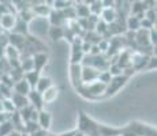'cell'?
<instances>
[{
	"label": "cell",
	"mask_w": 157,
	"mask_h": 136,
	"mask_svg": "<svg viewBox=\"0 0 157 136\" xmlns=\"http://www.w3.org/2000/svg\"><path fill=\"white\" fill-rule=\"evenodd\" d=\"M11 33H15V34H19V35H25L28 37V33H29V25L25 23L23 20H21L19 18H17V22H15V26L13 29Z\"/></svg>",
	"instance_id": "e0dca14e"
},
{
	"label": "cell",
	"mask_w": 157,
	"mask_h": 136,
	"mask_svg": "<svg viewBox=\"0 0 157 136\" xmlns=\"http://www.w3.org/2000/svg\"><path fill=\"white\" fill-rule=\"evenodd\" d=\"M17 14L15 13H7L0 17V29L6 31H13L15 22H17Z\"/></svg>",
	"instance_id": "5b68a950"
},
{
	"label": "cell",
	"mask_w": 157,
	"mask_h": 136,
	"mask_svg": "<svg viewBox=\"0 0 157 136\" xmlns=\"http://www.w3.org/2000/svg\"><path fill=\"white\" fill-rule=\"evenodd\" d=\"M7 120H10V116L6 113H0V124H3L4 121H7Z\"/></svg>",
	"instance_id": "4316f807"
},
{
	"label": "cell",
	"mask_w": 157,
	"mask_h": 136,
	"mask_svg": "<svg viewBox=\"0 0 157 136\" xmlns=\"http://www.w3.org/2000/svg\"><path fill=\"white\" fill-rule=\"evenodd\" d=\"M41 74H38V72L36 71H30V72H26V74H23V79L29 83V86L32 87V90H34L36 84H37L38 79H40Z\"/></svg>",
	"instance_id": "ac0fdd59"
},
{
	"label": "cell",
	"mask_w": 157,
	"mask_h": 136,
	"mask_svg": "<svg viewBox=\"0 0 157 136\" xmlns=\"http://www.w3.org/2000/svg\"><path fill=\"white\" fill-rule=\"evenodd\" d=\"M74 136H85L82 134V132H79V131H75V134H74Z\"/></svg>",
	"instance_id": "83f0119b"
},
{
	"label": "cell",
	"mask_w": 157,
	"mask_h": 136,
	"mask_svg": "<svg viewBox=\"0 0 157 136\" xmlns=\"http://www.w3.org/2000/svg\"><path fill=\"white\" fill-rule=\"evenodd\" d=\"M0 113H3V99L0 98Z\"/></svg>",
	"instance_id": "f1b7e54d"
},
{
	"label": "cell",
	"mask_w": 157,
	"mask_h": 136,
	"mask_svg": "<svg viewBox=\"0 0 157 136\" xmlns=\"http://www.w3.org/2000/svg\"><path fill=\"white\" fill-rule=\"evenodd\" d=\"M144 18L155 25V23H156V11H155V8H147V10H145Z\"/></svg>",
	"instance_id": "cb8c5ba5"
},
{
	"label": "cell",
	"mask_w": 157,
	"mask_h": 136,
	"mask_svg": "<svg viewBox=\"0 0 157 136\" xmlns=\"http://www.w3.org/2000/svg\"><path fill=\"white\" fill-rule=\"evenodd\" d=\"M17 112V109H15V106L13 105V102H11L10 98H6L3 99V113L8 114V116H11L13 113H15Z\"/></svg>",
	"instance_id": "7402d4cb"
},
{
	"label": "cell",
	"mask_w": 157,
	"mask_h": 136,
	"mask_svg": "<svg viewBox=\"0 0 157 136\" xmlns=\"http://www.w3.org/2000/svg\"><path fill=\"white\" fill-rule=\"evenodd\" d=\"M81 69H82V65L81 64H71L70 80H71V84L74 86V89H78V87L82 84V79H81Z\"/></svg>",
	"instance_id": "30bf717a"
},
{
	"label": "cell",
	"mask_w": 157,
	"mask_h": 136,
	"mask_svg": "<svg viewBox=\"0 0 157 136\" xmlns=\"http://www.w3.org/2000/svg\"><path fill=\"white\" fill-rule=\"evenodd\" d=\"M10 99H11V102H13V105L15 106V109H17V112L18 110H21V109H23V108H26L29 105V102H28V97H23V95H19V94H15V93H13L10 97Z\"/></svg>",
	"instance_id": "9a60e30c"
},
{
	"label": "cell",
	"mask_w": 157,
	"mask_h": 136,
	"mask_svg": "<svg viewBox=\"0 0 157 136\" xmlns=\"http://www.w3.org/2000/svg\"><path fill=\"white\" fill-rule=\"evenodd\" d=\"M48 22H49V26H59L63 27L67 20H66L64 15H63L62 11H57V10H51L49 15H48ZM68 23V22H67Z\"/></svg>",
	"instance_id": "9c48e42d"
},
{
	"label": "cell",
	"mask_w": 157,
	"mask_h": 136,
	"mask_svg": "<svg viewBox=\"0 0 157 136\" xmlns=\"http://www.w3.org/2000/svg\"><path fill=\"white\" fill-rule=\"evenodd\" d=\"M134 41L137 42V45L140 48H146V46H152L149 41V30H144L140 29L138 31L134 33Z\"/></svg>",
	"instance_id": "8fae6325"
},
{
	"label": "cell",
	"mask_w": 157,
	"mask_h": 136,
	"mask_svg": "<svg viewBox=\"0 0 157 136\" xmlns=\"http://www.w3.org/2000/svg\"><path fill=\"white\" fill-rule=\"evenodd\" d=\"M98 74H100V72H98L97 69H94L92 67H86V65H82V69H81V79H82V84L92 83V82L97 80Z\"/></svg>",
	"instance_id": "8992f818"
},
{
	"label": "cell",
	"mask_w": 157,
	"mask_h": 136,
	"mask_svg": "<svg viewBox=\"0 0 157 136\" xmlns=\"http://www.w3.org/2000/svg\"><path fill=\"white\" fill-rule=\"evenodd\" d=\"M28 102L34 110H37V112L44 110L45 105L43 102V95H41L40 93H37L36 90H32V91L28 94Z\"/></svg>",
	"instance_id": "277c9868"
},
{
	"label": "cell",
	"mask_w": 157,
	"mask_h": 136,
	"mask_svg": "<svg viewBox=\"0 0 157 136\" xmlns=\"http://www.w3.org/2000/svg\"><path fill=\"white\" fill-rule=\"evenodd\" d=\"M152 27H155V25H153L152 22H149V20L145 19V18H142V19H141V29H144V30H150Z\"/></svg>",
	"instance_id": "484cf974"
},
{
	"label": "cell",
	"mask_w": 157,
	"mask_h": 136,
	"mask_svg": "<svg viewBox=\"0 0 157 136\" xmlns=\"http://www.w3.org/2000/svg\"><path fill=\"white\" fill-rule=\"evenodd\" d=\"M59 93H60V89L55 84H52V86L49 87L48 90H45L43 93V102L44 105H49V104H53V102L57 99V97H59Z\"/></svg>",
	"instance_id": "ba28073f"
},
{
	"label": "cell",
	"mask_w": 157,
	"mask_h": 136,
	"mask_svg": "<svg viewBox=\"0 0 157 136\" xmlns=\"http://www.w3.org/2000/svg\"><path fill=\"white\" fill-rule=\"evenodd\" d=\"M126 27L132 33L138 31V30L141 29V19H138L137 17L130 15V17L127 18V20H126Z\"/></svg>",
	"instance_id": "d6986e66"
},
{
	"label": "cell",
	"mask_w": 157,
	"mask_h": 136,
	"mask_svg": "<svg viewBox=\"0 0 157 136\" xmlns=\"http://www.w3.org/2000/svg\"><path fill=\"white\" fill-rule=\"evenodd\" d=\"M149 41L152 46H156L157 44V31H156V27H152L149 30Z\"/></svg>",
	"instance_id": "d4e9b609"
},
{
	"label": "cell",
	"mask_w": 157,
	"mask_h": 136,
	"mask_svg": "<svg viewBox=\"0 0 157 136\" xmlns=\"http://www.w3.org/2000/svg\"><path fill=\"white\" fill-rule=\"evenodd\" d=\"M32 60H33V71L38 72L41 74V71L44 69V67L48 64V60H49V56L48 53H36L32 56Z\"/></svg>",
	"instance_id": "3957f363"
},
{
	"label": "cell",
	"mask_w": 157,
	"mask_h": 136,
	"mask_svg": "<svg viewBox=\"0 0 157 136\" xmlns=\"http://www.w3.org/2000/svg\"><path fill=\"white\" fill-rule=\"evenodd\" d=\"M98 18H100V20H102L104 23L111 25V23L117 19V14H116V11H115V8H102Z\"/></svg>",
	"instance_id": "5bb4252c"
},
{
	"label": "cell",
	"mask_w": 157,
	"mask_h": 136,
	"mask_svg": "<svg viewBox=\"0 0 157 136\" xmlns=\"http://www.w3.org/2000/svg\"><path fill=\"white\" fill-rule=\"evenodd\" d=\"M13 131H14V125L10 120L0 124V136H8Z\"/></svg>",
	"instance_id": "44dd1931"
},
{
	"label": "cell",
	"mask_w": 157,
	"mask_h": 136,
	"mask_svg": "<svg viewBox=\"0 0 157 136\" xmlns=\"http://www.w3.org/2000/svg\"><path fill=\"white\" fill-rule=\"evenodd\" d=\"M30 91H32V87L29 86V83L25 79H23V78L21 80L15 82V84H14V93H15V94L28 97V94H29Z\"/></svg>",
	"instance_id": "4fadbf2b"
},
{
	"label": "cell",
	"mask_w": 157,
	"mask_h": 136,
	"mask_svg": "<svg viewBox=\"0 0 157 136\" xmlns=\"http://www.w3.org/2000/svg\"><path fill=\"white\" fill-rule=\"evenodd\" d=\"M47 33H48V35L55 41L64 37V29H63V27H59V26H49V29H48Z\"/></svg>",
	"instance_id": "ffe728a7"
},
{
	"label": "cell",
	"mask_w": 157,
	"mask_h": 136,
	"mask_svg": "<svg viewBox=\"0 0 157 136\" xmlns=\"http://www.w3.org/2000/svg\"><path fill=\"white\" fill-rule=\"evenodd\" d=\"M85 136H98V124L94 123L87 114L79 112L78 114V129Z\"/></svg>",
	"instance_id": "6da1fadb"
},
{
	"label": "cell",
	"mask_w": 157,
	"mask_h": 136,
	"mask_svg": "<svg viewBox=\"0 0 157 136\" xmlns=\"http://www.w3.org/2000/svg\"><path fill=\"white\" fill-rule=\"evenodd\" d=\"M51 123H52V114L47 110H41L38 112L37 116V125L41 131L47 132L51 128Z\"/></svg>",
	"instance_id": "52a82bcc"
},
{
	"label": "cell",
	"mask_w": 157,
	"mask_h": 136,
	"mask_svg": "<svg viewBox=\"0 0 157 136\" xmlns=\"http://www.w3.org/2000/svg\"><path fill=\"white\" fill-rule=\"evenodd\" d=\"M45 136H57V135H45Z\"/></svg>",
	"instance_id": "f546056e"
},
{
	"label": "cell",
	"mask_w": 157,
	"mask_h": 136,
	"mask_svg": "<svg viewBox=\"0 0 157 136\" xmlns=\"http://www.w3.org/2000/svg\"><path fill=\"white\" fill-rule=\"evenodd\" d=\"M52 84H53L52 79H51L49 76H43V75H41L40 79H38V82H37V84H36L34 90L37 93H40V94H43L45 90H48L51 86H52Z\"/></svg>",
	"instance_id": "2e32d148"
},
{
	"label": "cell",
	"mask_w": 157,
	"mask_h": 136,
	"mask_svg": "<svg viewBox=\"0 0 157 136\" xmlns=\"http://www.w3.org/2000/svg\"><path fill=\"white\" fill-rule=\"evenodd\" d=\"M127 80H128V78H126L124 75H117V76H112V79L109 80V83H108L107 87H105V94H104V95L109 97V95L116 94V93L119 91V90L122 89L123 86H124Z\"/></svg>",
	"instance_id": "7a4b0ae2"
},
{
	"label": "cell",
	"mask_w": 157,
	"mask_h": 136,
	"mask_svg": "<svg viewBox=\"0 0 157 136\" xmlns=\"http://www.w3.org/2000/svg\"><path fill=\"white\" fill-rule=\"evenodd\" d=\"M0 94H2V99L10 98L11 94H13V93H11V87L0 82Z\"/></svg>",
	"instance_id": "603a6c76"
},
{
	"label": "cell",
	"mask_w": 157,
	"mask_h": 136,
	"mask_svg": "<svg viewBox=\"0 0 157 136\" xmlns=\"http://www.w3.org/2000/svg\"><path fill=\"white\" fill-rule=\"evenodd\" d=\"M26 38L28 37H25V35H19V34H15V33H10V35H8V38H7V42H8L10 46H13V48H15V49L19 50L21 48L25 46Z\"/></svg>",
	"instance_id": "7c38bea8"
}]
</instances>
